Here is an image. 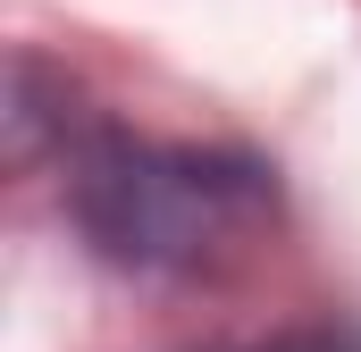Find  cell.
I'll use <instances>...</instances> for the list:
<instances>
[{"mask_svg":"<svg viewBox=\"0 0 361 352\" xmlns=\"http://www.w3.org/2000/svg\"><path fill=\"white\" fill-rule=\"evenodd\" d=\"M76 227L118 268H202L261 235L277 184L244 151H193V143H126L101 134L68 176Z\"/></svg>","mask_w":361,"mask_h":352,"instance_id":"obj_1","label":"cell"},{"mask_svg":"<svg viewBox=\"0 0 361 352\" xmlns=\"http://www.w3.org/2000/svg\"><path fill=\"white\" fill-rule=\"evenodd\" d=\"M286 352H361V327H319V336H286Z\"/></svg>","mask_w":361,"mask_h":352,"instance_id":"obj_2","label":"cell"},{"mask_svg":"<svg viewBox=\"0 0 361 352\" xmlns=\"http://www.w3.org/2000/svg\"><path fill=\"white\" fill-rule=\"evenodd\" d=\"M269 352H286V344H269Z\"/></svg>","mask_w":361,"mask_h":352,"instance_id":"obj_3","label":"cell"}]
</instances>
